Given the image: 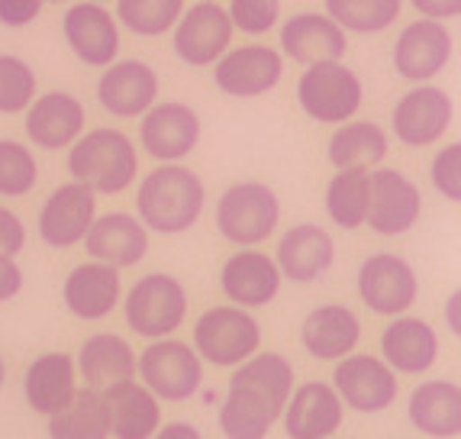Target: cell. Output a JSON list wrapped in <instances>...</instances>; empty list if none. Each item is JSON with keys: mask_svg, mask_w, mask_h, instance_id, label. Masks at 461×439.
<instances>
[{"mask_svg": "<svg viewBox=\"0 0 461 439\" xmlns=\"http://www.w3.org/2000/svg\"><path fill=\"white\" fill-rule=\"evenodd\" d=\"M294 391V365L281 352H255L230 375L216 424L226 439H268Z\"/></svg>", "mask_w": 461, "mask_h": 439, "instance_id": "6da1fadb", "label": "cell"}, {"mask_svg": "<svg viewBox=\"0 0 461 439\" xmlns=\"http://www.w3.org/2000/svg\"><path fill=\"white\" fill-rule=\"evenodd\" d=\"M207 207V185L185 162H162L139 181L136 216L149 233L181 236L194 230Z\"/></svg>", "mask_w": 461, "mask_h": 439, "instance_id": "7a4b0ae2", "label": "cell"}, {"mask_svg": "<svg viewBox=\"0 0 461 439\" xmlns=\"http://www.w3.org/2000/svg\"><path fill=\"white\" fill-rule=\"evenodd\" d=\"M68 175L94 194H123L139 178V149L123 130H87L68 146Z\"/></svg>", "mask_w": 461, "mask_h": 439, "instance_id": "3957f363", "label": "cell"}, {"mask_svg": "<svg viewBox=\"0 0 461 439\" xmlns=\"http://www.w3.org/2000/svg\"><path fill=\"white\" fill-rule=\"evenodd\" d=\"M123 320L136 336L142 339H165L175 336L187 320V288L181 278L168 271H149L120 297Z\"/></svg>", "mask_w": 461, "mask_h": 439, "instance_id": "277c9868", "label": "cell"}, {"mask_svg": "<svg viewBox=\"0 0 461 439\" xmlns=\"http://www.w3.org/2000/svg\"><path fill=\"white\" fill-rule=\"evenodd\" d=\"M297 104L313 123L339 126L362 110L365 81L342 59L303 65L297 78Z\"/></svg>", "mask_w": 461, "mask_h": 439, "instance_id": "5b68a950", "label": "cell"}, {"mask_svg": "<svg viewBox=\"0 0 461 439\" xmlns=\"http://www.w3.org/2000/svg\"><path fill=\"white\" fill-rule=\"evenodd\" d=\"M281 224V201L265 181H236L216 201V230L226 242L246 249L262 246Z\"/></svg>", "mask_w": 461, "mask_h": 439, "instance_id": "8992f818", "label": "cell"}, {"mask_svg": "<svg viewBox=\"0 0 461 439\" xmlns=\"http://www.w3.org/2000/svg\"><path fill=\"white\" fill-rule=\"evenodd\" d=\"M262 349V324L236 304L207 307L194 324V352L216 369H236Z\"/></svg>", "mask_w": 461, "mask_h": 439, "instance_id": "52a82bcc", "label": "cell"}, {"mask_svg": "<svg viewBox=\"0 0 461 439\" xmlns=\"http://www.w3.org/2000/svg\"><path fill=\"white\" fill-rule=\"evenodd\" d=\"M136 375L165 404H187L203 388V359L175 336L152 339L136 355Z\"/></svg>", "mask_w": 461, "mask_h": 439, "instance_id": "ba28073f", "label": "cell"}, {"mask_svg": "<svg viewBox=\"0 0 461 439\" xmlns=\"http://www.w3.org/2000/svg\"><path fill=\"white\" fill-rule=\"evenodd\" d=\"M355 291L377 316L407 314L420 297V275L397 252H371L355 275Z\"/></svg>", "mask_w": 461, "mask_h": 439, "instance_id": "9c48e42d", "label": "cell"}, {"mask_svg": "<svg viewBox=\"0 0 461 439\" xmlns=\"http://www.w3.org/2000/svg\"><path fill=\"white\" fill-rule=\"evenodd\" d=\"M332 388L355 414H384L397 404L400 394L397 371L381 355L368 352L342 355L332 369Z\"/></svg>", "mask_w": 461, "mask_h": 439, "instance_id": "30bf717a", "label": "cell"}, {"mask_svg": "<svg viewBox=\"0 0 461 439\" xmlns=\"http://www.w3.org/2000/svg\"><path fill=\"white\" fill-rule=\"evenodd\" d=\"M232 20L220 0H197L171 26V49L187 69H210V65L232 46Z\"/></svg>", "mask_w": 461, "mask_h": 439, "instance_id": "8fae6325", "label": "cell"}, {"mask_svg": "<svg viewBox=\"0 0 461 439\" xmlns=\"http://www.w3.org/2000/svg\"><path fill=\"white\" fill-rule=\"evenodd\" d=\"M423 216V191L413 178L397 169L368 171V214L365 226L377 236H403Z\"/></svg>", "mask_w": 461, "mask_h": 439, "instance_id": "7c38bea8", "label": "cell"}, {"mask_svg": "<svg viewBox=\"0 0 461 439\" xmlns=\"http://www.w3.org/2000/svg\"><path fill=\"white\" fill-rule=\"evenodd\" d=\"M452 123H455L452 97H448L446 87L429 85V81L410 87L391 110V133L397 136L400 146L407 149L436 146Z\"/></svg>", "mask_w": 461, "mask_h": 439, "instance_id": "4fadbf2b", "label": "cell"}, {"mask_svg": "<svg viewBox=\"0 0 461 439\" xmlns=\"http://www.w3.org/2000/svg\"><path fill=\"white\" fill-rule=\"evenodd\" d=\"M213 85L216 91H223L226 97H239V101H252V97H265L275 91L285 78V55L275 46H236L226 49L213 65Z\"/></svg>", "mask_w": 461, "mask_h": 439, "instance_id": "5bb4252c", "label": "cell"}, {"mask_svg": "<svg viewBox=\"0 0 461 439\" xmlns=\"http://www.w3.org/2000/svg\"><path fill=\"white\" fill-rule=\"evenodd\" d=\"M139 146L155 162H185L200 146V114L185 101H155L139 116Z\"/></svg>", "mask_w": 461, "mask_h": 439, "instance_id": "9a60e30c", "label": "cell"}, {"mask_svg": "<svg viewBox=\"0 0 461 439\" xmlns=\"http://www.w3.org/2000/svg\"><path fill=\"white\" fill-rule=\"evenodd\" d=\"M455 55V39L442 20H413L397 32L391 62L400 78H407L413 85L432 81L436 75L448 69Z\"/></svg>", "mask_w": 461, "mask_h": 439, "instance_id": "2e32d148", "label": "cell"}, {"mask_svg": "<svg viewBox=\"0 0 461 439\" xmlns=\"http://www.w3.org/2000/svg\"><path fill=\"white\" fill-rule=\"evenodd\" d=\"M162 81L158 71L142 59H116L97 78V104L116 120H139L155 101H158Z\"/></svg>", "mask_w": 461, "mask_h": 439, "instance_id": "e0dca14e", "label": "cell"}, {"mask_svg": "<svg viewBox=\"0 0 461 439\" xmlns=\"http://www.w3.org/2000/svg\"><path fill=\"white\" fill-rule=\"evenodd\" d=\"M62 36L77 62L107 69L120 59V23L97 0H77L62 16Z\"/></svg>", "mask_w": 461, "mask_h": 439, "instance_id": "ac0fdd59", "label": "cell"}, {"mask_svg": "<svg viewBox=\"0 0 461 439\" xmlns=\"http://www.w3.org/2000/svg\"><path fill=\"white\" fill-rule=\"evenodd\" d=\"M94 216H97V194L91 187L81 185V181L59 185L42 201V207H39V220H36L39 239L49 249L81 246V239L91 230Z\"/></svg>", "mask_w": 461, "mask_h": 439, "instance_id": "d6986e66", "label": "cell"}, {"mask_svg": "<svg viewBox=\"0 0 461 439\" xmlns=\"http://www.w3.org/2000/svg\"><path fill=\"white\" fill-rule=\"evenodd\" d=\"M281 285H285V278H281L275 255L262 252V249L255 246L232 252L223 262V269H220V291H223V297L246 310L268 307L281 294Z\"/></svg>", "mask_w": 461, "mask_h": 439, "instance_id": "ffe728a7", "label": "cell"}, {"mask_svg": "<svg viewBox=\"0 0 461 439\" xmlns=\"http://www.w3.org/2000/svg\"><path fill=\"white\" fill-rule=\"evenodd\" d=\"M275 262L281 269V278H287L294 285L323 281L336 265V239L320 224H297L281 233Z\"/></svg>", "mask_w": 461, "mask_h": 439, "instance_id": "44dd1931", "label": "cell"}, {"mask_svg": "<svg viewBox=\"0 0 461 439\" xmlns=\"http://www.w3.org/2000/svg\"><path fill=\"white\" fill-rule=\"evenodd\" d=\"M87 126V110L68 91H49L36 94L32 104L23 110V130L36 149L59 152L68 149Z\"/></svg>", "mask_w": 461, "mask_h": 439, "instance_id": "7402d4cb", "label": "cell"}, {"mask_svg": "<svg viewBox=\"0 0 461 439\" xmlns=\"http://www.w3.org/2000/svg\"><path fill=\"white\" fill-rule=\"evenodd\" d=\"M123 297V278L120 269L107 262H81L68 271V278L62 281V304L71 316L85 320V324H97L107 320Z\"/></svg>", "mask_w": 461, "mask_h": 439, "instance_id": "603a6c76", "label": "cell"}, {"mask_svg": "<svg viewBox=\"0 0 461 439\" xmlns=\"http://www.w3.org/2000/svg\"><path fill=\"white\" fill-rule=\"evenodd\" d=\"M346 420V404L326 381H303L285 404L281 424L287 439H330Z\"/></svg>", "mask_w": 461, "mask_h": 439, "instance_id": "cb8c5ba5", "label": "cell"}, {"mask_svg": "<svg viewBox=\"0 0 461 439\" xmlns=\"http://www.w3.org/2000/svg\"><path fill=\"white\" fill-rule=\"evenodd\" d=\"M277 52L297 65L336 62L348 49V32L326 14H294L277 23Z\"/></svg>", "mask_w": 461, "mask_h": 439, "instance_id": "d4e9b609", "label": "cell"}, {"mask_svg": "<svg viewBox=\"0 0 461 439\" xmlns=\"http://www.w3.org/2000/svg\"><path fill=\"white\" fill-rule=\"evenodd\" d=\"M81 242L91 259L113 265V269H132L149 255V230L136 214H126V210L94 216L91 230L85 233Z\"/></svg>", "mask_w": 461, "mask_h": 439, "instance_id": "484cf974", "label": "cell"}, {"mask_svg": "<svg viewBox=\"0 0 461 439\" xmlns=\"http://www.w3.org/2000/svg\"><path fill=\"white\" fill-rule=\"evenodd\" d=\"M438 333L423 316L400 314L381 330V359L397 375H426L438 362Z\"/></svg>", "mask_w": 461, "mask_h": 439, "instance_id": "4316f807", "label": "cell"}, {"mask_svg": "<svg viewBox=\"0 0 461 439\" xmlns=\"http://www.w3.org/2000/svg\"><path fill=\"white\" fill-rule=\"evenodd\" d=\"M300 343L320 362H339L362 343V320L346 304H320L303 316Z\"/></svg>", "mask_w": 461, "mask_h": 439, "instance_id": "83f0119b", "label": "cell"}, {"mask_svg": "<svg viewBox=\"0 0 461 439\" xmlns=\"http://www.w3.org/2000/svg\"><path fill=\"white\" fill-rule=\"evenodd\" d=\"M100 394L107 404V426L113 439H152L162 426V401L136 378L116 381Z\"/></svg>", "mask_w": 461, "mask_h": 439, "instance_id": "f1b7e54d", "label": "cell"}, {"mask_svg": "<svg viewBox=\"0 0 461 439\" xmlns=\"http://www.w3.org/2000/svg\"><path fill=\"white\" fill-rule=\"evenodd\" d=\"M407 416L413 430L429 439L461 436V385L448 378H426L410 391Z\"/></svg>", "mask_w": 461, "mask_h": 439, "instance_id": "f546056e", "label": "cell"}, {"mask_svg": "<svg viewBox=\"0 0 461 439\" xmlns=\"http://www.w3.org/2000/svg\"><path fill=\"white\" fill-rule=\"evenodd\" d=\"M77 391V369L68 352H42L26 365L23 375V398L32 414L52 416L75 398Z\"/></svg>", "mask_w": 461, "mask_h": 439, "instance_id": "4dcf8cb0", "label": "cell"}, {"mask_svg": "<svg viewBox=\"0 0 461 439\" xmlns=\"http://www.w3.org/2000/svg\"><path fill=\"white\" fill-rule=\"evenodd\" d=\"M77 378H85V388H104L136 378V349L116 333H94L81 343L75 359Z\"/></svg>", "mask_w": 461, "mask_h": 439, "instance_id": "1f68e13d", "label": "cell"}, {"mask_svg": "<svg viewBox=\"0 0 461 439\" xmlns=\"http://www.w3.org/2000/svg\"><path fill=\"white\" fill-rule=\"evenodd\" d=\"M391 152V136L371 120H346L326 142V159L332 169H377Z\"/></svg>", "mask_w": 461, "mask_h": 439, "instance_id": "d6a6232c", "label": "cell"}, {"mask_svg": "<svg viewBox=\"0 0 461 439\" xmlns=\"http://www.w3.org/2000/svg\"><path fill=\"white\" fill-rule=\"evenodd\" d=\"M49 439H110L107 404L94 388H77L62 410L49 416Z\"/></svg>", "mask_w": 461, "mask_h": 439, "instance_id": "836d02e7", "label": "cell"}, {"mask_svg": "<svg viewBox=\"0 0 461 439\" xmlns=\"http://www.w3.org/2000/svg\"><path fill=\"white\" fill-rule=\"evenodd\" d=\"M368 171L371 169H339L330 178L323 194L326 216L339 230H358L365 226V214H368Z\"/></svg>", "mask_w": 461, "mask_h": 439, "instance_id": "e575fe53", "label": "cell"}, {"mask_svg": "<svg viewBox=\"0 0 461 439\" xmlns=\"http://www.w3.org/2000/svg\"><path fill=\"white\" fill-rule=\"evenodd\" d=\"M403 0H326V16L339 30L377 36L400 20Z\"/></svg>", "mask_w": 461, "mask_h": 439, "instance_id": "d590c367", "label": "cell"}, {"mask_svg": "<svg viewBox=\"0 0 461 439\" xmlns=\"http://www.w3.org/2000/svg\"><path fill=\"white\" fill-rule=\"evenodd\" d=\"M185 0H116V23L132 36L158 39L171 32L177 16L185 14Z\"/></svg>", "mask_w": 461, "mask_h": 439, "instance_id": "8d00e7d4", "label": "cell"}, {"mask_svg": "<svg viewBox=\"0 0 461 439\" xmlns=\"http://www.w3.org/2000/svg\"><path fill=\"white\" fill-rule=\"evenodd\" d=\"M39 185V162L32 149L16 139H0V197H26Z\"/></svg>", "mask_w": 461, "mask_h": 439, "instance_id": "74e56055", "label": "cell"}, {"mask_svg": "<svg viewBox=\"0 0 461 439\" xmlns=\"http://www.w3.org/2000/svg\"><path fill=\"white\" fill-rule=\"evenodd\" d=\"M39 87V78L32 65L20 55L0 52V114L14 116L23 114L32 104Z\"/></svg>", "mask_w": 461, "mask_h": 439, "instance_id": "f35d334b", "label": "cell"}, {"mask_svg": "<svg viewBox=\"0 0 461 439\" xmlns=\"http://www.w3.org/2000/svg\"><path fill=\"white\" fill-rule=\"evenodd\" d=\"M232 30L242 36H265L281 23V0H230Z\"/></svg>", "mask_w": 461, "mask_h": 439, "instance_id": "ab89813d", "label": "cell"}, {"mask_svg": "<svg viewBox=\"0 0 461 439\" xmlns=\"http://www.w3.org/2000/svg\"><path fill=\"white\" fill-rule=\"evenodd\" d=\"M429 181L448 204L461 201V142H448L438 149L429 165Z\"/></svg>", "mask_w": 461, "mask_h": 439, "instance_id": "60d3db41", "label": "cell"}, {"mask_svg": "<svg viewBox=\"0 0 461 439\" xmlns=\"http://www.w3.org/2000/svg\"><path fill=\"white\" fill-rule=\"evenodd\" d=\"M26 249V224L20 214L0 204V255H20Z\"/></svg>", "mask_w": 461, "mask_h": 439, "instance_id": "b9f144b4", "label": "cell"}, {"mask_svg": "<svg viewBox=\"0 0 461 439\" xmlns=\"http://www.w3.org/2000/svg\"><path fill=\"white\" fill-rule=\"evenodd\" d=\"M42 7H46V0H0V26L23 30V26L36 23Z\"/></svg>", "mask_w": 461, "mask_h": 439, "instance_id": "7bdbcfd3", "label": "cell"}, {"mask_svg": "<svg viewBox=\"0 0 461 439\" xmlns=\"http://www.w3.org/2000/svg\"><path fill=\"white\" fill-rule=\"evenodd\" d=\"M23 269L16 265L14 255H0V304L14 301L16 294L23 291Z\"/></svg>", "mask_w": 461, "mask_h": 439, "instance_id": "ee69618b", "label": "cell"}, {"mask_svg": "<svg viewBox=\"0 0 461 439\" xmlns=\"http://www.w3.org/2000/svg\"><path fill=\"white\" fill-rule=\"evenodd\" d=\"M410 7L426 20H455L461 14V0H410Z\"/></svg>", "mask_w": 461, "mask_h": 439, "instance_id": "f6af8a7d", "label": "cell"}, {"mask_svg": "<svg viewBox=\"0 0 461 439\" xmlns=\"http://www.w3.org/2000/svg\"><path fill=\"white\" fill-rule=\"evenodd\" d=\"M152 439H203L200 426H194L191 420H171V424L158 426L152 433Z\"/></svg>", "mask_w": 461, "mask_h": 439, "instance_id": "bcb514c9", "label": "cell"}, {"mask_svg": "<svg viewBox=\"0 0 461 439\" xmlns=\"http://www.w3.org/2000/svg\"><path fill=\"white\" fill-rule=\"evenodd\" d=\"M446 320H448V330L458 336L461 333V291H452L446 301Z\"/></svg>", "mask_w": 461, "mask_h": 439, "instance_id": "7dc6e473", "label": "cell"}, {"mask_svg": "<svg viewBox=\"0 0 461 439\" xmlns=\"http://www.w3.org/2000/svg\"><path fill=\"white\" fill-rule=\"evenodd\" d=\"M4 381H7V362H4V355H0V388H4Z\"/></svg>", "mask_w": 461, "mask_h": 439, "instance_id": "c3c4849f", "label": "cell"}, {"mask_svg": "<svg viewBox=\"0 0 461 439\" xmlns=\"http://www.w3.org/2000/svg\"><path fill=\"white\" fill-rule=\"evenodd\" d=\"M46 4H65V0H46Z\"/></svg>", "mask_w": 461, "mask_h": 439, "instance_id": "681fc988", "label": "cell"}, {"mask_svg": "<svg viewBox=\"0 0 461 439\" xmlns=\"http://www.w3.org/2000/svg\"><path fill=\"white\" fill-rule=\"evenodd\" d=\"M97 4H107V0H97Z\"/></svg>", "mask_w": 461, "mask_h": 439, "instance_id": "f907efd6", "label": "cell"}, {"mask_svg": "<svg viewBox=\"0 0 461 439\" xmlns=\"http://www.w3.org/2000/svg\"><path fill=\"white\" fill-rule=\"evenodd\" d=\"M330 439H332V436H330Z\"/></svg>", "mask_w": 461, "mask_h": 439, "instance_id": "816d5d0a", "label": "cell"}]
</instances>
